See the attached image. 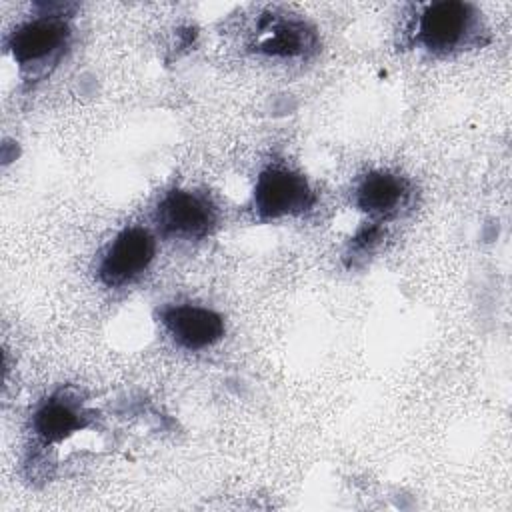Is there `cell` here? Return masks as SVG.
<instances>
[{"label": "cell", "instance_id": "cell-6", "mask_svg": "<svg viewBox=\"0 0 512 512\" xmlns=\"http://www.w3.org/2000/svg\"><path fill=\"white\" fill-rule=\"evenodd\" d=\"M162 324L172 340L186 350H202L224 336L218 312L198 304H172L162 310Z\"/></svg>", "mask_w": 512, "mask_h": 512}, {"label": "cell", "instance_id": "cell-3", "mask_svg": "<svg viewBox=\"0 0 512 512\" xmlns=\"http://www.w3.org/2000/svg\"><path fill=\"white\" fill-rule=\"evenodd\" d=\"M254 210L268 220L296 216L314 204L308 180L288 166H268L260 172L252 192Z\"/></svg>", "mask_w": 512, "mask_h": 512}, {"label": "cell", "instance_id": "cell-5", "mask_svg": "<svg viewBox=\"0 0 512 512\" xmlns=\"http://www.w3.org/2000/svg\"><path fill=\"white\" fill-rule=\"evenodd\" d=\"M154 254V236L142 226H128L102 252L96 268L98 278L110 288L126 286L148 270Z\"/></svg>", "mask_w": 512, "mask_h": 512}, {"label": "cell", "instance_id": "cell-9", "mask_svg": "<svg viewBox=\"0 0 512 512\" xmlns=\"http://www.w3.org/2000/svg\"><path fill=\"white\" fill-rule=\"evenodd\" d=\"M312 46L314 34L298 20H272L260 40V50L274 56H298Z\"/></svg>", "mask_w": 512, "mask_h": 512}, {"label": "cell", "instance_id": "cell-2", "mask_svg": "<svg viewBox=\"0 0 512 512\" xmlns=\"http://www.w3.org/2000/svg\"><path fill=\"white\" fill-rule=\"evenodd\" d=\"M70 42V26L60 14H40L20 24L10 40L8 50L16 64L30 72H44L56 64Z\"/></svg>", "mask_w": 512, "mask_h": 512}, {"label": "cell", "instance_id": "cell-1", "mask_svg": "<svg viewBox=\"0 0 512 512\" xmlns=\"http://www.w3.org/2000/svg\"><path fill=\"white\" fill-rule=\"evenodd\" d=\"M478 14L470 4L444 0L422 10L416 20V40L434 54H448L474 42Z\"/></svg>", "mask_w": 512, "mask_h": 512}, {"label": "cell", "instance_id": "cell-4", "mask_svg": "<svg viewBox=\"0 0 512 512\" xmlns=\"http://www.w3.org/2000/svg\"><path fill=\"white\" fill-rule=\"evenodd\" d=\"M154 220L158 230L166 236L200 240L216 228L218 212L208 196L176 188L160 198L154 210Z\"/></svg>", "mask_w": 512, "mask_h": 512}, {"label": "cell", "instance_id": "cell-8", "mask_svg": "<svg viewBox=\"0 0 512 512\" xmlns=\"http://www.w3.org/2000/svg\"><path fill=\"white\" fill-rule=\"evenodd\" d=\"M86 424V414L80 402L66 396L44 400L32 416V430L44 442H62Z\"/></svg>", "mask_w": 512, "mask_h": 512}, {"label": "cell", "instance_id": "cell-7", "mask_svg": "<svg viewBox=\"0 0 512 512\" xmlns=\"http://www.w3.org/2000/svg\"><path fill=\"white\" fill-rule=\"evenodd\" d=\"M408 198V184L402 176L374 170L360 178L354 188V204L370 216L396 214Z\"/></svg>", "mask_w": 512, "mask_h": 512}]
</instances>
